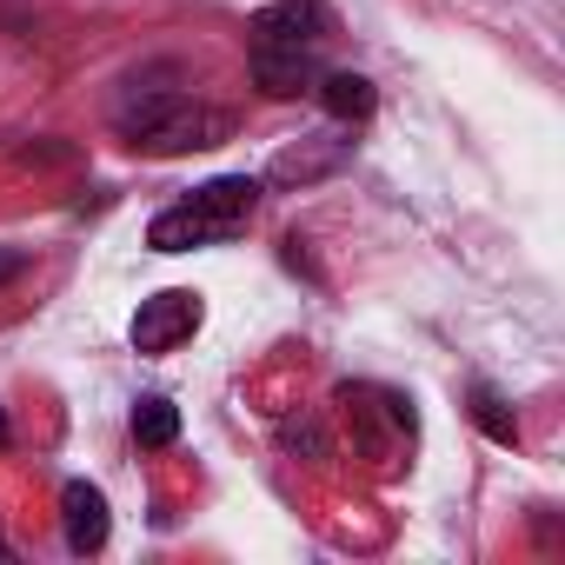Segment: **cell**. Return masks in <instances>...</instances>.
<instances>
[{
    "mask_svg": "<svg viewBox=\"0 0 565 565\" xmlns=\"http://www.w3.org/2000/svg\"><path fill=\"white\" fill-rule=\"evenodd\" d=\"M340 34L327 0H273L246 21V67L266 100H294L320 81V47Z\"/></svg>",
    "mask_w": 565,
    "mask_h": 565,
    "instance_id": "1",
    "label": "cell"
},
{
    "mask_svg": "<svg viewBox=\"0 0 565 565\" xmlns=\"http://www.w3.org/2000/svg\"><path fill=\"white\" fill-rule=\"evenodd\" d=\"M259 193H266V186H259V180H246V173L206 180V186H193L186 200H173L167 213H153V226H147V246H153V253H193V246H220V239L246 233V220H253Z\"/></svg>",
    "mask_w": 565,
    "mask_h": 565,
    "instance_id": "2",
    "label": "cell"
},
{
    "mask_svg": "<svg viewBox=\"0 0 565 565\" xmlns=\"http://www.w3.org/2000/svg\"><path fill=\"white\" fill-rule=\"evenodd\" d=\"M233 114L226 107H200V100H167L147 127H134L127 134V147L134 153H153V160H173V153H206V147H220V140H233Z\"/></svg>",
    "mask_w": 565,
    "mask_h": 565,
    "instance_id": "3",
    "label": "cell"
},
{
    "mask_svg": "<svg viewBox=\"0 0 565 565\" xmlns=\"http://www.w3.org/2000/svg\"><path fill=\"white\" fill-rule=\"evenodd\" d=\"M340 406H347V419H353V433H360V452L380 459V466H393L399 446L413 439V413H406V399L386 393V386H340Z\"/></svg>",
    "mask_w": 565,
    "mask_h": 565,
    "instance_id": "4",
    "label": "cell"
},
{
    "mask_svg": "<svg viewBox=\"0 0 565 565\" xmlns=\"http://www.w3.org/2000/svg\"><path fill=\"white\" fill-rule=\"evenodd\" d=\"M193 333H200V294H186V287H167V294L140 300V313H134V353H173Z\"/></svg>",
    "mask_w": 565,
    "mask_h": 565,
    "instance_id": "5",
    "label": "cell"
},
{
    "mask_svg": "<svg viewBox=\"0 0 565 565\" xmlns=\"http://www.w3.org/2000/svg\"><path fill=\"white\" fill-rule=\"evenodd\" d=\"M61 525H67V545H74L81 558L100 552V545H107V492L87 486V479H67V492H61Z\"/></svg>",
    "mask_w": 565,
    "mask_h": 565,
    "instance_id": "6",
    "label": "cell"
},
{
    "mask_svg": "<svg viewBox=\"0 0 565 565\" xmlns=\"http://www.w3.org/2000/svg\"><path fill=\"white\" fill-rule=\"evenodd\" d=\"M313 94H320V107H327L333 120H366V114H373V100H380L366 74H320V81H313Z\"/></svg>",
    "mask_w": 565,
    "mask_h": 565,
    "instance_id": "7",
    "label": "cell"
},
{
    "mask_svg": "<svg viewBox=\"0 0 565 565\" xmlns=\"http://www.w3.org/2000/svg\"><path fill=\"white\" fill-rule=\"evenodd\" d=\"M134 439L140 446H173L180 439V406L173 399H160V393H147V399H134Z\"/></svg>",
    "mask_w": 565,
    "mask_h": 565,
    "instance_id": "8",
    "label": "cell"
},
{
    "mask_svg": "<svg viewBox=\"0 0 565 565\" xmlns=\"http://www.w3.org/2000/svg\"><path fill=\"white\" fill-rule=\"evenodd\" d=\"M472 419L486 426V439H499V446H519V419H512V406H505L492 386H479V393H472Z\"/></svg>",
    "mask_w": 565,
    "mask_h": 565,
    "instance_id": "9",
    "label": "cell"
},
{
    "mask_svg": "<svg viewBox=\"0 0 565 565\" xmlns=\"http://www.w3.org/2000/svg\"><path fill=\"white\" fill-rule=\"evenodd\" d=\"M28 273V253H14V246H0V287H8V279H21Z\"/></svg>",
    "mask_w": 565,
    "mask_h": 565,
    "instance_id": "10",
    "label": "cell"
},
{
    "mask_svg": "<svg viewBox=\"0 0 565 565\" xmlns=\"http://www.w3.org/2000/svg\"><path fill=\"white\" fill-rule=\"evenodd\" d=\"M0 446H8V413H0Z\"/></svg>",
    "mask_w": 565,
    "mask_h": 565,
    "instance_id": "11",
    "label": "cell"
},
{
    "mask_svg": "<svg viewBox=\"0 0 565 565\" xmlns=\"http://www.w3.org/2000/svg\"><path fill=\"white\" fill-rule=\"evenodd\" d=\"M0 558H14V545H8V539H0Z\"/></svg>",
    "mask_w": 565,
    "mask_h": 565,
    "instance_id": "12",
    "label": "cell"
}]
</instances>
